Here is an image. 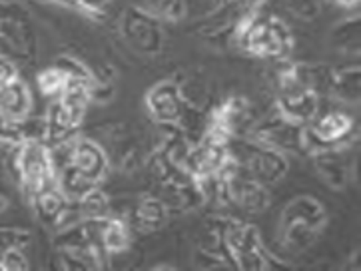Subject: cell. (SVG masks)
Instances as JSON below:
<instances>
[{"label": "cell", "mask_w": 361, "mask_h": 271, "mask_svg": "<svg viewBox=\"0 0 361 271\" xmlns=\"http://www.w3.org/2000/svg\"><path fill=\"white\" fill-rule=\"evenodd\" d=\"M357 140V138H355ZM350 140L341 146H336V148H327L324 152H317L314 158L315 172L319 174V177L326 182L329 188L334 189H343L350 182L351 174V146L353 141Z\"/></svg>", "instance_id": "obj_14"}, {"label": "cell", "mask_w": 361, "mask_h": 271, "mask_svg": "<svg viewBox=\"0 0 361 271\" xmlns=\"http://www.w3.org/2000/svg\"><path fill=\"white\" fill-rule=\"evenodd\" d=\"M334 96L339 102H345L351 106H357L361 100V68L360 64H348L336 68L331 74V82H329V94Z\"/></svg>", "instance_id": "obj_18"}, {"label": "cell", "mask_w": 361, "mask_h": 271, "mask_svg": "<svg viewBox=\"0 0 361 271\" xmlns=\"http://www.w3.org/2000/svg\"><path fill=\"white\" fill-rule=\"evenodd\" d=\"M59 249V261L62 270L96 271L102 270L106 253L98 246H62Z\"/></svg>", "instance_id": "obj_19"}, {"label": "cell", "mask_w": 361, "mask_h": 271, "mask_svg": "<svg viewBox=\"0 0 361 271\" xmlns=\"http://www.w3.org/2000/svg\"><path fill=\"white\" fill-rule=\"evenodd\" d=\"M336 4L343 6V8H355L360 4V0H334Z\"/></svg>", "instance_id": "obj_31"}, {"label": "cell", "mask_w": 361, "mask_h": 271, "mask_svg": "<svg viewBox=\"0 0 361 271\" xmlns=\"http://www.w3.org/2000/svg\"><path fill=\"white\" fill-rule=\"evenodd\" d=\"M112 0H80L82 8H84V16L92 18V20H104L106 18V4H110Z\"/></svg>", "instance_id": "obj_29"}, {"label": "cell", "mask_w": 361, "mask_h": 271, "mask_svg": "<svg viewBox=\"0 0 361 271\" xmlns=\"http://www.w3.org/2000/svg\"><path fill=\"white\" fill-rule=\"evenodd\" d=\"M245 136L286 156L303 153V126L291 124L278 116L276 112L268 118L256 120Z\"/></svg>", "instance_id": "obj_13"}, {"label": "cell", "mask_w": 361, "mask_h": 271, "mask_svg": "<svg viewBox=\"0 0 361 271\" xmlns=\"http://www.w3.org/2000/svg\"><path fill=\"white\" fill-rule=\"evenodd\" d=\"M32 244V234L24 227H0V251L26 249Z\"/></svg>", "instance_id": "obj_25"}, {"label": "cell", "mask_w": 361, "mask_h": 271, "mask_svg": "<svg viewBox=\"0 0 361 271\" xmlns=\"http://www.w3.org/2000/svg\"><path fill=\"white\" fill-rule=\"evenodd\" d=\"M36 84H38L40 94L48 96V98H56V96L62 94V90L66 88L68 76H66V72L62 70L60 66L52 64V66H48L44 70L38 72Z\"/></svg>", "instance_id": "obj_24"}, {"label": "cell", "mask_w": 361, "mask_h": 271, "mask_svg": "<svg viewBox=\"0 0 361 271\" xmlns=\"http://www.w3.org/2000/svg\"><path fill=\"white\" fill-rule=\"evenodd\" d=\"M52 148L62 150V153L52 150L54 160H56V168L60 164H71L88 182H92L96 186L104 184L108 172H110V156L100 141L92 140L88 136H72L71 140L62 141V144L52 146Z\"/></svg>", "instance_id": "obj_8"}, {"label": "cell", "mask_w": 361, "mask_h": 271, "mask_svg": "<svg viewBox=\"0 0 361 271\" xmlns=\"http://www.w3.org/2000/svg\"><path fill=\"white\" fill-rule=\"evenodd\" d=\"M228 148L232 153L233 164L268 188L280 184L290 170V160L286 153L268 148L247 136L230 138Z\"/></svg>", "instance_id": "obj_6"}, {"label": "cell", "mask_w": 361, "mask_h": 271, "mask_svg": "<svg viewBox=\"0 0 361 271\" xmlns=\"http://www.w3.org/2000/svg\"><path fill=\"white\" fill-rule=\"evenodd\" d=\"M144 106L156 126H178L188 136L194 126H206L200 108L188 98L184 86L174 80H160L150 86L144 94Z\"/></svg>", "instance_id": "obj_2"}, {"label": "cell", "mask_w": 361, "mask_h": 271, "mask_svg": "<svg viewBox=\"0 0 361 271\" xmlns=\"http://www.w3.org/2000/svg\"><path fill=\"white\" fill-rule=\"evenodd\" d=\"M212 2H214V4H218V2H221V0H212Z\"/></svg>", "instance_id": "obj_32"}, {"label": "cell", "mask_w": 361, "mask_h": 271, "mask_svg": "<svg viewBox=\"0 0 361 271\" xmlns=\"http://www.w3.org/2000/svg\"><path fill=\"white\" fill-rule=\"evenodd\" d=\"M98 241L106 256H118L124 253L130 248L132 241V229L130 224L122 215L108 213L100 220V232H98Z\"/></svg>", "instance_id": "obj_17"}, {"label": "cell", "mask_w": 361, "mask_h": 271, "mask_svg": "<svg viewBox=\"0 0 361 271\" xmlns=\"http://www.w3.org/2000/svg\"><path fill=\"white\" fill-rule=\"evenodd\" d=\"M80 220H98L106 218L110 213V198L104 194L100 186H94L88 191H84L76 201H72Z\"/></svg>", "instance_id": "obj_22"}, {"label": "cell", "mask_w": 361, "mask_h": 271, "mask_svg": "<svg viewBox=\"0 0 361 271\" xmlns=\"http://www.w3.org/2000/svg\"><path fill=\"white\" fill-rule=\"evenodd\" d=\"M8 203H11V200H8V194H6V191H4V188L0 186V213L8 208Z\"/></svg>", "instance_id": "obj_30"}, {"label": "cell", "mask_w": 361, "mask_h": 271, "mask_svg": "<svg viewBox=\"0 0 361 271\" xmlns=\"http://www.w3.org/2000/svg\"><path fill=\"white\" fill-rule=\"evenodd\" d=\"M276 88H278V96H276L274 112L278 116L298 126H307L310 122H314L315 116L319 114L322 96L312 88L283 76H276Z\"/></svg>", "instance_id": "obj_10"}, {"label": "cell", "mask_w": 361, "mask_h": 271, "mask_svg": "<svg viewBox=\"0 0 361 271\" xmlns=\"http://www.w3.org/2000/svg\"><path fill=\"white\" fill-rule=\"evenodd\" d=\"M12 170L28 198L40 189L54 186L56 176H59L52 148L44 140H26L14 146Z\"/></svg>", "instance_id": "obj_5"}, {"label": "cell", "mask_w": 361, "mask_h": 271, "mask_svg": "<svg viewBox=\"0 0 361 271\" xmlns=\"http://www.w3.org/2000/svg\"><path fill=\"white\" fill-rule=\"evenodd\" d=\"M286 4L291 14L302 20H314L319 16V0H286Z\"/></svg>", "instance_id": "obj_27"}, {"label": "cell", "mask_w": 361, "mask_h": 271, "mask_svg": "<svg viewBox=\"0 0 361 271\" xmlns=\"http://www.w3.org/2000/svg\"><path fill=\"white\" fill-rule=\"evenodd\" d=\"M256 122L254 106L245 96H230L212 110L206 120L204 132L221 136L226 140L235 136H245Z\"/></svg>", "instance_id": "obj_11"}, {"label": "cell", "mask_w": 361, "mask_h": 271, "mask_svg": "<svg viewBox=\"0 0 361 271\" xmlns=\"http://www.w3.org/2000/svg\"><path fill=\"white\" fill-rule=\"evenodd\" d=\"M30 203H32V210H35L40 224L56 227L62 215L71 208L72 201L64 196L59 184H54V186H48V188L36 191L35 196H30Z\"/></svg>", "instance_id": "obj_16"}, {"label": "cell", "mask_w": 361, "mask_h": 271, "mask_svg": "<svg viewBox=\"0 0 361 271\" xmlns=\"http://www.w3.org/2000/svg\"><path fill=\"white\" fill-rule=\"evenodd\" d=\"M140 6L162 24H180L188 16L186 0H142Z\"/></svg>", "instance_id": "obj_23"}, {"label": "cell", "mask_w": 361, "mask_h": 271, "mask_svg": "<svg viewBox=\"0 0 361 271\" xmlns=\"http://www.w3.org/2000/svg\"><path fill=\"white\" fill-rule=\"evenodd\" d=\"M224 248L235 270L266 271L271 267V256L256 225L230 218L224 229Z\"/></svg>", "instance_id": "obj_7"}, {"label": "cell", "mask_w": 361, "mask_h": 271, "mask_svg": "<svg viewBox=\"0 0 361 271\" xmlns=\"http://www.w3.org/2000/svg\"><path fill=\"white\" fill-rule=\"evenodd\" d=\"M18 76H20V74H18L16 62L0 54V92H2L8 84L14 82Z\"/></svg>", "instance_id": "obj_28"}, {"label": "cell", "mask_w": 361, "mask_h": 271, "mask_svg": "<svg viewBox=\"0 0 361 271\" xmlns=\"http://www.w3.org/2000/svg\"><path fill=\"white\" fill-rule=\"evenodd\" d=\"M232 40L247 54L268 60H286L295 44L293 32L283 18L262 12L238 24Z\"/></svg>", "instance_id": "obj_1"}, {"label": "cell", "mask_w": 361, "mask_h": 271, "mask_svg": "<svg viewBox=\"0 0 361 271\" xmlns=\"http://www.w3.org/2000/svg\"><path fill=\"white\" fill-rule=\"evenodd\" d=\"M170 215L172 210L164 198L158 194H146L134 210V222L142 232H156L170 220Z\"/></svg>", "instance_id": "obj_20"}, {"label": "cell", "mask_w": 361, "mask_h": 271, "mask_svg": "<svg viewBox=\"0 0 361 271\" xmlns=\"http://www.w3.org/2000/svg\"><path fill=\"white\" fill-rule=\"evenodd\" d=\"M331 44L341 50V52H348L353 56H360L361 48V18L360 14H353L350 18L338 23V26L331 30L329 34Z\"/></svg>", "instance_id": "obj_21"}, {"label": "cell", "mask_w": 361, "mask_h": 271, "mask_svg": "<svg viewBox=\"0 0 361 271\" xmlns=\"http://www.w3.org/2000/svg\"><path fill=\"white\" fill-rule=\"evenodd\" d=\"M0 270L2 271H28L30 261L24 256V249H6L0 251Z\"/></svg>", "instance_id": "obj_26"}, {"label": "cell", "mask_w": 361, "mask_h": 271, "mask_svg": "<svg viewBox=\"0 0 361 271\" xmlns=\"http://www.w3.org/2000/svg\"><path fill=\"white\" fill-rule=\"evenodd\" d=\"M327 225L326 208L312 196H298L281 210L280 239L286 248L307 249Z\"/></svg>", "instance_id": "obj_4"}, {"label": "cell", "mask_w": 361, "mask_h": 271, "mask_svg": "<svg viewBox=\"0 0 361 271\" xmlns=\"http://www.w3.org/2000/svg\"><path fill=\"white\" fill-rule=\"evenodd\" d=\"M120 34H122V40L136 54L146 56V58L160 56L166 46L162 23L156 20L152 14H148L142 6H136V4H130L128 8L122 12Z\"/></svg>", "instance_id": "obj_9"}, {"label": "cell", "mask_w": 361, "mask_h": 271, "mask_svg": "<svg viewBox=\"0 0 361 271\" xmlns=\"http://www.w3.org/2000/svg\"><path fill=\"white\" fill-rule=\"evenodd\" d=\"M0 54L26 64L38 58L35 20L18 0H0Z\"/></svg>", "instance_id": "obj_3"}, {"label": "cell", "mask_w": 361, "mask_h": 271, "mask_svg": "<svg viewBox=\"0 0 361 271\" xmlns=\"http://www.w3.org/2000/svg\"><path fill=\"white\" fill-rule=\"evenodd\" d=\"M224 179L228 206H235L247 213H262L269 208L268 186L245 174L233 162L224 172Z\"/></svg>", "instance_id": "obj_12"}, {"label": "cell", "mask_w": 361, "mask_h": 271, "mask_svg": "<svg viewBox=\"0 0 361 271\" xmlns=\"http://www.w3.org/2000/svg\"><path fill=\"white\" fill-rule=\"evenodd\" d=\"M32 90L18 76L0 92V114L11 122H23L32 114Z\"/></svg>", "instance_id": "obj_15"}]
</instances>
